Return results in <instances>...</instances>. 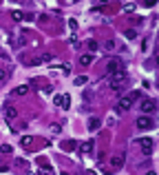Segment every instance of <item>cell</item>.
I'll return each instance as SVG.
<instances>
[{"label":"cell","mask_w":159,"mask_h":175,"mask_svg":"<svg viewBox=\"0 0 159 175\" xmlns=\"http://www.w3.org/2000/svg\"><path fill=\"white\" fill-rule=\"evenodd\" d=\"M122 69H124V62L119 58H111L108 62H106V73H108V76L115 73V71H122Z\"/></svg>","instance_id":"obj_1"},{"label":"cell","mask_w":159,"mask_h":175,"mask_svg":"<svg viewBox=\"0 0 159 175\" xmlns=\"http://www.w3.org/2000/svg\"><path fill=\"white\" fill-rule=\"evenodd\" d=\"M139 146H141V151H144V155H150L152 149H155V142H152L150 138H141L139 140Z\"/></svg>","instance_id":"obj_2"},{"label":"cell","mask_w":159,"mask_h":175,"mask_svg":"<svg viewBox=\"0 0 159 175\" xmlns=\"http://www.w3.org/2000/svg\"><path fill=\"white\" fill-rule=\"evenodd\" d=\"M108 78H111L113 84H122L124 80H126V71H124V69H122V71H115V73H111Z\"/></svg>","instance_id":"obj_3"},{"label":"cell","mask_w":159,"mask_h":175,"mask_svg":"<svg viewBox=\"0 0 159 175\" xmlns=\"http://www.w3.org/2000/svg\"><path fill=\"white\" fill-rule=\"evenodd\" d=\"M137 126L139 129H152V126H155V122H152L148 115H141V117H137Z\"/></svg>","instance_id":"obj_4"},{"label":"cell","mask_w":159,"mask_h":175,"mask_svg":"<svg viewBox=\"0 0 159 175\" xmlns=\"http://www.w3.org/2000/svg\"><path fill=\"white\" fill-rule=\"evenodd\" d=\"M130 106H133V102H130L128 98H122V100L117 102V106H115V109H117V111H128Z\"/></svg>","instance_id":"obj_5"},{"label":"cell","mask_w":159,"mask_h":175,"mask_svg":"<svg viewBox=\"0 0 159 175\" xmlns=\"http://www.w3.org/2000/svg\"><path fill=\"white\" fill-rule=\"evenodd\" d=\"M80 153L82 155H88V153H93V140H86L82 146H80Z\"/></svg>","instance_id":"obj_6"},{"label":"cell","mask_w":159,"mask_h":175,"mask_svg":"<svg viewBox=\"0 0 159 175\" xmlns=\"http://www.w3.org/2000/svg\"><path fill=\"white\" fill-rule=\"evenodd\" d=\"M141 111H144V113H152V111H155V102H152V100H144V102H141Z\"/></svg>","instance_id":"obj_7"},{"label":"cell","mask_w":159,"mask_h":175,"mask_svg":"<svg viewBox=\"0 0 159 175\" xmlns=\"http://www.w3.org/2000/svg\"><path fill=\"white\" fill-rule=\"evenodd\" d=\"M100 126H102V120H100V117H91V120H88V129H91V131H97Z\"/></svg>","instance_id":"obj_8"},{"label":"cell","mask_w":159,"mask_h":175,"mask_svg":"<svg viewBox=\"0 0 159 175\" xmlns=\"http://www.w3.org/2000/svg\"><path fill=\"white\" fill-rule=\"evenodd\" d=\"M111 166H113V168H119V166H124V157H122V155H115V157H111Z\"/></svg>","instance_id":"obj_9"},{"label":"cell","mask_w":159,"mask_h":175,"mask_svg":"<svg viewBox=\"0 0 159 175\" xmlns=\"http://www.w3.org/2000/svg\"><path fill=\"white\" fill-rule=\"evenodd\" d=\"M91 62H93V55H91V53H84V55H80V64H82V67H88Z\"/></svg>","instance_id":"obj_10"},{"label":"cell","mask_w":159,"mask_h":175,"mask_svg":"<svg viewBox=\"0 0 159 175\" xmlns=\"http://www.w3.org/2000/svg\"><path fill=\"white\" fill-rule=\"evenodd\" d=\"M16 95H27L29 93V84H20V87H16Z\"/></svg>","instance_id":"obj_11"},{"label":"cell","mask_w":159,"mask_h":175,"mask_svg":"<svg viewBox=\"0 0 159 175\" xmlns=\"http://www.w3.org/2000/svg\"><path fill=\"white\" fill-rule=\"evenodd\" d=\"M4 115H7L9 120H16V115H18V113H16L13 106H4Z\"/></svg>","instance_id":"obj_12"},{"label":"cell","mask_w":159,"mask_h":175,"mask_svg":"<svg viewBox=\"0 0 159 175\" xmlns=\"http://www.w3.org/2000/svg\"><path fill=\"white\" fill-rule=\"evenodd\" d=\"M115 47H117L115 40H106L104 42V51H115Z\"/></svg>","instance_id":"obj_13"},{"label":"cell","mask_w":159,"mask_h":175,"mask_svg":"<svg viewBox=\"0 0 159 175\" xmlns=\"http://www.w3.org/2000/svg\"><path fill=\"white\" fill-rule=\"evenodd\" d=\"M25 44H27V40H25V38H22V36H18V38H13V47H16V49L25 47Z\"/></svg>","instance_id":"obj_14"},{"label":"cell","mask_w":159,"mask_h":175,"mask_svg":"<svg viewBox=\"0 0 159 175\" xmlns=\"http://www.w3.org/2000/svg\"><path fill=\"white\" fill-rule=\"evenodd\" d=\"M86 49H88V51H97V49H100L97 40H88V42H86Z\"/></svg>","instance_id":"obj_15"},{"label":"cell","mask_w":159,"mask_h":175,"mask_svg":"<svg viewBox=\"0 0 159 175\" xmlns=\"http://www.w3.org/2000/svg\"><path fill=\"white\" fill-rule=\"evenodd\" d=\"M75 142H73V140H69V142H64V151H73V149H75Z\"/></svg>","instance_id":"obj_16"},{"label":"cell","mask_w":159,"mask_h":175,"mask_svg":"<svg viewBox=\"0 0 159 175\" xmlns=\"http://www.w3.org/2000/svg\"><path fill=\"white\" fill-rule=\"evenodd\" d=\"M11 151H13V149H11L9 144H2V146H0V153H4V155H9Z\"/></svg>","instance_id":"obj_17"},{"label":"cell","mask_w":159,"mask_h":175,"mask_svg":"<svg viewBox=\"0 0 159 175\" xmlns=\"http://www.w3.org/2000/svg\"><path fill=\"white\" fill-rule=\"evenodd\" d=\"M128 100H130V102H137V100H139V91H133L128 95Z\"/></svg>","instance_id":"obj_18"},{"label":"cell","mask_w":159,"mask_h":175,"mask_svg":"<svg viewBox=\"0 0 159 175\" xmlns=\"http://www.w3.org/2000/svg\"><path fill=\"white\" fill-rule=\"evenodd\" d=\"M75 84H77V87H82V84H86V76H80V78H75Z\"/></svg>","instance_id":"obj_19"},{"label":"cell","mask_w":159,"mask_h":175,"mask_svg":"<svg viewBox=\"0 0 159 175\" xmlns=\"http://www.w3.org/2000/svg\"><path fill=\"white\" fill-rule=\"evenodd\" d=\"M31 140H33V138H29V135H25V138H22V146H31Z\"/></svg>","instance_id":"obj_20"},{"label":"cell","mask_w":159,"mask_h":175,"mask_svg":"<svg viewBox=\"0 0 159 175\" xmlns=\"http://www.w3.org/2000/svg\"><path fill=\"white\" fill-rule=\"evenodd\" d=\"M126 38H130V40H133V38H137V31H135V29H128V31H126Z\"/></svg>","instance_id":"obj_21"},{"label":"cell","mask_w":159,"mask_h":175,"mask_svg":"<svg viewBox=\"0 0 159 175\" xmlns=\"http://www.w3.org/2000/svg\"><path fill=\"white\" fill-rule=\"evenodd\" d=\"M4 80H7V71L0 69V82H4Z\"/></svg>","instance_id":"obj_22"},{"label":"cell","mask_w":159,"mask_h":175,"mask_svg":"<svg viewBox=\"0 0 159 175\" xmlns=\"http://www.w3.org/2000/svg\"><path fill=\"white\" fill-rule=\"evenodd\" d=\"M11 18H13V20H20L22 13H20V11H13V13H11Z\"/></svg>","instance_id":"obj_23"},{"label":"cell","mask_w":159,"mask_h":175,"mask_svg":"<svg viewBox=\"0 0 159 175\" xmlns=\"http://www.w3.org/2000/svg\"><path fill=\"white\" fill-rule=\"evenodd\" d=\"M53 102H55V104H60V106H62V95H55V98H53Z\"/></svg>","instance_id":"obj_24"},{"label":"cell","mask_w":159,"mask_h":175,"mask_svg":"<svg viewBox=\"0 0 159 175\" xmlns=\"http://www.w3.org/2000/svg\"><path fill=\"white\" fill-rule=\"evenodd\" d=\"M146 175H157V173H155V171H148V173H146Z\"/></svg>","instance_id":"obj_25"},{"label":"cell","mask_w":159,"mask_h":175,"mask_svg":"<svg viewBox=\"0 0 159 175\" xmlns=\"http://www.w3.org/2000/svg\"><path fill=\"white\" fill-rule=\"evenodd\" d=\"M62 175H69V173H62Z\"/></svg>","instance_id":"obj_26"},{"label":"cell","mask_w":159,"mask_h":175,"mask_svg":"<svg viewBox=\"0 0 159 175\" xmlns=\"http://www.w3.org/2000/svg\"><path fill=\"white\" fill-rule=\"evenodd\" d=\"M91 175H93V173H91Z\"/></svg>","instance_id":"obj_27"}]
</instances>
